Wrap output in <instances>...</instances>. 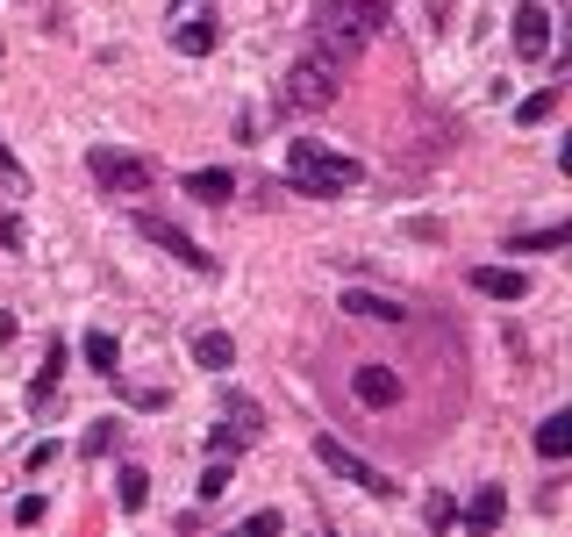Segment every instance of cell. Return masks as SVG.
Returning <instances> with one entry per match:
<instances>
[{
  "label": "cell",
  "mask_w": 572,
  "mask_h": 537,
  "mask_svg": "<svg viewBox=\"0 0 572 537\" xmlns=\"http://www.w3.org/2000/svg\"><path fill=\"white\" fill-rule=\"evenodd\" d=\"M358 179H365V165L344 158V151H330L322 137H294L287 143V187L308 193V201H336V193H351Z\"/></svg>",
  "instance_id": "cell-1"
},
{
  "label": "cell",
  "mask_w": 572,
  "mask_h": 537,
  "mask_svg": "<svg viewBox=\"0 0 572 537\" xmlns=\"http://www.w3.org/2000/svg\"><path fill=\"white\" fill-rule=\"evenodd\" d=\"M565 237H572L565 223H551V229H522V237H508V251H565Z\"/></svg>",
  "instance_id": "cell-18"
},
{
  "label": "cell",
  "mask_w": 572,
  "mask_h": 537,
  "mask_svg": "<svg viewBox=\"0 0 572 537\" xmlns=\"http://www.w3.org/2000/svg\"><path fill=\"white\" fill-rule=\"evenodd\" d=\"M472 295H486V301H522L530 295V273L522 265H472Z\"/></svg>",
  "instance_id": "cell-8"
},
{
  "label": "cell",
  "mask_w": 572,
  "mask_h": 537,
  "mask_svg": "<svg viewBox=\"0 0 572 537\" xmlns=\"http://www.w3.org/2000/svg\"><path fill=\"white\" fill-rule=\"evenodd\" d=\"M501 516H508V495L501 487H480L466 502V530H501Z\"/></svg>",
  "instance_id": "cell-11"
},
{
  "label": "cell",
  "mask_w": 572,
  "mask_h": 537,
  "mask_svg": "<svg viewBox=\"0 0 572 537\" xmlns=\"http://www.w3.org/2000/svg\"><path fill=\"white\" fill-rule=\"evenodd\" d=\"M223 430L237 437V445H258V437H265L258 401H251V395H229V409H223Z\"/></svg>",
  "instance_id": "cell-10"
},
{
  "label": "cell",
  "mask_w": 572,
  "mask_h": 537,
  "mask_svg": "<svg viewBox=\"0 0 572 537\" xmlns=\"http://www.w3.org/2000/svg\"><path fill=\"white\" fill-rule=\"evenodd\" d=\"M516 58H530V65H537V58H551V15H544L537 0H522L516 8Z\"/></svg>",
  "instance_id": "cell-7"
},
{
  "label": "cell",
  "mask_w": 572,
  "mask_h": 537,
  "mask_svg": "<svg viewBox=\"0 0 572 537\" xmlns=\"http://www.w3.org/2000/svg\"><path fill=\"white\" fill-rule=\"evenodd\" d=\"M351 395H358L365 409H394L401 401V373L394 365H358V373H351Z\"/></svg>",
  "instance_id": "cell-9"
},
{
  "label": "cell",
  "mask_w": 572,
  "mask_h": 537,
  "mask_svg": "<svg viewBox=\"0 0 572 537\" xmlns=\"http://www.w3.org/2000/svg\"><path fill=\"white\" fill-rule=\"evenodd\" d=\"M115 480H122V509H129V516H137V509L151 502V473H143V466H122Z\"/></svg>",
  "instance_id": "cell-20"
},
{
  "label": "cell",
  "mask_w": 572,
  "mask_h": 537,
  "mask_svg": "<svg viewBox=\"0 0 572 537\" xmlns=\"http://www.w3.org/2000/svg\"><path fill=\"white\" fill-rule=\"evenodd\" d=\"M187 193H193V201H208V209H223L229 193H237V179H229L223 165H201V173H187Z\"/></svg>",
  "instance_id": "cell-13"
},
{
  "label": "cell",
  "mask_w": 572,
  "mask_h": 537,
  "mask_svg": "<svg viewBox=\"0 0 572 537\" xmlns=\"http://www.w3.org/2000/svg\"><path fill=\"white\" fill-rule=\"evenodd\" d=\"M87 173L101 179L107 193H151L157 165H151V158H137V151H115V143H93V151H87Z\"/></svg>",
  "instance_id": "cell-4"
},
{
  "label": "cell",
  "mask_w": 572,
  "mask_h": 537,
  "mask_svg": "<svg viewBox=\"0 0 572 537\" xmlns=\"http://www.w3.org/2000/svg\"><path fill=\"white\" fill-rule=\"evenodd\" d=\"M422 523H430V530H452V523H458V502H452V495H430V502H422Z\"/></svg>",
  "instance_id": "cell-24"
},
{
  "label": "cell",
  "mask_w": 572,
  "mask_h": 537,
  "mask_svg": "<svg viewBox=\"0 0 572 537\" xmlns=\"http://www.w3.org/2000/svg\"><path fill=\"white\" fill-rule=\"evenodd\" d=\"M137 237H143V243H157V251H173L179 265H193V273H215V259H208V251H201V243H193L179 223H165V215H151V209L137 215Z\"/></svg>",
  "instance_id": "cell-6"
},
{
  "label": "cell",
  "mask_w": 572,
  "mask_h": 537,
  "mask_svg": "<svg viewBox=\"0 0 572 537\" xmlns=\"http://www.w3.org/2000/svg\"><path fill=\"white\" fill-rule=\"evenodd\" d=\"M551 108H558V87H537L530 101L516 108V122H551Z\"/></svg>",
  "instance_id": "cell-22"
},
{
  "label": "cell",
  "mask_w": 572,
  "mask_h": 537,
  "mask_svg": "<svg viewBox=\"0 0 572 537\" xmlns=\"http://www.w3.org/2000/svg\"><path fill=\"white\" fill-rule=\"evenodd\" d=\"M344 309L351 315H372V323H401V315H408L401 301H386V295H344Z\"/></svg>",
  "instance_id": "cell-17"
},
{
  "label": "cell",
  "mask_w": 572,
  "mask_h": 537,
  "mask_svg": "<svg viewBox=\"0 0 572 537\" xmlns=\"http://www.w3.org/2000/svg\"><path fill=\"white\" fill-rule=\"evenodd\" d=\"M315 459L336 473V480H351V487H365V495H380V502H394V480H386L372 459H358V451L344 445V437H315Z\"/></svg>",
  "instance_id": "cell-5"
},
{
  "label": "cell",
  "mask_w": 572,
  "mask_h": 537,
  "mask_svg": "<svg viewBox=\"0 0 572 537\" xmlns=\"http://www.w3.org/2000/svg\"><path fill=\"white\" fill-rule=\"evenodd\" d=\"M193 365H208V373H229V365H237V345H229V329H201V337H193Z\"/></svg>",
  "instance_id": "cell-12"
},
{
  "label": "cell",
  "mask_w": 572,
  "mask_h": 537,
  "mask_svg": "<svg viewBox=\"0 0 572 537\" xmlns=\"http://www.w3.org/2000/svg\"><path fill=\"white\" fill-rule=\"evenodd\" d=\"M279 523H287L279 509H258V516H243V530H251V537H265V530H279Z\"/></svg>",
  "instance_id": "cell-26"
},
{
  "label": "cell",
  "mask_w": 572,
  "mask_h": 537,
  "mask_svg": "<svg viewBox=\"0 0 572 537\" xmlns=\"http://www.w3.org/2000/svg\"><path fill=\"white\" fill-rule=\"evenodd\" d=\"M0 179H8V187H22V165H15V151H8V143H0Z\"/></svg>",
  "instance_id": "cell-28"
},
{
  "label": "cell",
  "mask_w": 572,
  "mask_h": 537,
  "mask_svg": "<svg viewBox=\"0 0 572 537\" xmlns=\"http://www.w3.org/2000/svg\"><path fill=\"white\" fill-rule=\"evenodd\" d=\"M336 93H344V51L336 43H308L279 79V108H294V115H322Z\"/></svg>",
  "instance_id": "cell-2"
},
{
  "label": "cell",
  "mask_w": 572,
  "mask_h": 537,
  "mask_svg": "<svg viewBox=\"0 0 572 537\" xmlns=\"http://www.w3.org/2000/svg\"><path fill=\"white\" fill-rule=\"evenodd\" d=\"M229 480H237V473H229V466H223V451H215V466L201 473V502H223V495H229Z\"/></svg>",
  "instance_id": "cell-23"
},
{
  "label": "cell",
  "mask_w": 572,
  "mask_h": 537,
  "mask_svg": "<svg viewBox=\"0 0 572 537\" xmlns=\"http://www.w3.org/2000/svg\"><path fill=\"white\" fill-rule=\"evenodd\" d=\"M394 22V0H315V29L344 36V43H365Z\"/></svg>",
  "instance_id": "cell-3"
},
{
  "label": "cell",
  "mask_w": 572,
  "mask_h": 537,
  "mask_svg": "<svg viewBox=\"0 0 572 537\" xmlns=\"http://www.w3.org/2000/svg\"><path fill=\"white\" fill-rule=\"evenodd\" d=\"M572 451V416H544L537 423V459H565Z\"/></svg>",
  "instance_id": "cell-16"
},
{
  "label": "cell",
  "mask_w": 572,
  "mask_h": 537,
  "mask_svg": "<svg viewBox=\"0 0 572 537\" xmlns=\"http://www.w3.org/2000/svg\"><path fill=\"white\" fill-rule=\"evenodd\" d=\"M115 437H122V423H115V416H101L87 437H79V451H87V459H107V451H115Z\"/></svg>",
  "instance_id": "cell-21"
},
{
  "label": "cell",
  "mask_w": 572,
  "mask_h": 537,
  "mask_svg": "<svg viewBox=\"0 0 572 537\" xmlns=\"http://www.w3.org/2000/svg\"><path fill=\"white\" fill-rule=\"evenodd\" d=\"M79 351H87L93 373H115V365H122V351H115V337H107V329H87V345H79Z\"/></svg>",
  "instance_id": "cell-19"
},
{
  "label": "cell",
  "mask_w": 572,
  "mask_h": 537,
  "mask_svg": "<svg viewBox=\"0 0 572 537\" xmlns=\"http://www.w3.org/2000/svg\"><path fill=\"white\" fill-rule=\"evenodd\" d=\"M0 251H22V215H0Z\"/></svg>",
  "instance_id": "cell-27"
},
{
  "label": "cell",
  "mask_w": 572,
  "mask_h": 537,
  "mask_svg": "<svg viewBox=\"0 0 572 537\" xmlns=\"http://www.w3.org/2000/svg\"><path fill=\"white\" fill-rule=\"evenodd\" d=\"M58 373H65V345H51V359H43V373L29 380V409H36V416L51 409V395H58Z\"/></svg>",
  "instance_id": "cell-14"
},
{
  "label": "cell",
  "mask_w": 572,
  "mask_h": 537,
  "mask_svg": "<svg viewBox=\"0 0 572 537\" xmlns=\"http://www.w3.org/2000/svg\"><path fill=\"white\" fill-rule=\"evenodd\" d=\"M15 523H22V530H36V523H43V495H22V502H15Z\"/></svg>",
  "instance_id": "cell-25"
},
{
  "label": "cell",
  "mask_w": 572,
  "mask_h": 537,
  "mask_svg": "<svg viewBox=\"0 0 572 537\" xmlns=\"http://www.w3.org/2000/svg\"><path fill=\"white\" fill-rule=\"evenodd\" d=\"M173 51H187V58H208V51H215V22H208V15L179 22V29H173Z\"/></svg>",
  "instance_id": "cell-15"
}]
</instances>
